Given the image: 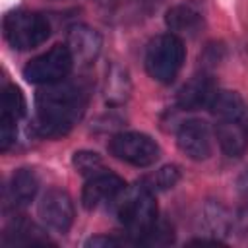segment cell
Masks as SVG:
<instances>
[{"label":"cell","mask_w":248,"mask_h":248,"mask_svg":"<svg viewBox=\"0 0 248 248\" xmlns=\"http://www.w3.org/2000/svg\"><path fill=\"white\" fill-rule=\"evenodd\" d=\"M128 91H130V79L126 72L118 66H112V70L107 74V101L122 103L126 101Z\"/></svg>","instance_id":"cell-17"},{"label":"cell","mask_w":248,"mask_h":248,"mask_svg":"<svg viewBox=\"0 0 248 248\" xmlns=\"http://www.w3.org/2000/svg\"><path fill=\"white\" fill-rule=\"evenodd\" d=\"M87 105V93L79 83L56 81L37 93V116L33 130L41 138H58L68 134L81 118Z\"/></svg>","instance_id":"cell-1"},{"label":"cell","mask_w":248,"mask_h":248,"mask_svg":"<svg viewBox=\"0 0 248 248\" xmlns=\"http://www.w3.org/2000/svg\"><path fill=\"white\" fill-rule=\"evenodd\" d=\"M215 136L225 155L238 157L244 153L248 143V132L240 126V120H221L215 128Z\"/></svg>","instance_id":"cell-14"},{"label":"cell","mask_w":248,"mask_h":248,"mask_svg":"<svg viewBox=\"0 0 248 248\" xmlns=\"http://www.w3.org/2000/svg\"><path fill=\"white\" fill-rule=\"evenodd\" d=\"M16 122L17 120L0 114V149L2 151H8L10 145L16 141Z\"/></svg>","instance_id":"cell-23"},{"label":"cell","mask_w":248,"mask_h":248,"mask_svg":"<svg viewBox=\"0 0 248 248\" xmlns=\"http://www.w3.org/2000/svg\"><path fill=\"white\" fill-rule=\"evenodd\" d=\"M205 221L209 223V229H211V234L217 231L221 234H225L229 231V217L225 213V209L221 205H209L205 209Z\"/></svg>","instance_id":"cell-22"},{"label":"cell","mask_w":248,"mask_h":248,"mask_svg":"<svg viewBox=\"0 0 248 248\" xmlns=\"http://www.w3.org/2000/svg\"><path fill=\"white\" fill-rule=\"evenodd\" d=\"M165 23L174 35H196L203 27V17L196 8L188 4H178L167 10Z\"/></svg>","instance_id":"cell-13"},{"label":"cell","mask_w":248,"mask_h":248,"mask_svg":"<svg viewBox=\"0 0 248 248\" xmlns=\"http://www.w3.org/2000/svg\"><path fill=\"white\" fill-rule=\"evenodd\" d=\"M41 221L54 232H68L74 223V203L72 198L58 188L48 190L39 202Z\"/></svg>","instance_id":"cell-7"},{"label":"cell","mask_w":248,"mask_h":248,"mask_svg":"<svg viewBox=\"0 0 248 248\" xmlns=\"http://www.w3.org/2000/svg\"><path fill=\"white\" fill-rule=\"evenodd\" d=\"M178 180H180V170H178V167L167 165V167H161L155 174L143 178L140 184H141L143 188H147L149 192L155 194V192H159V190H169V188H172Z\"/></svg>","instance_id":"cell-18"},{"label":"cell","mask_w":248,"mask_h":248,"mask_svg":"<svg viewBox=\"0 0 248 248\" xmlns=\"http://www.w3.org/2000/svg\"><path fill=\"white\" fill-rule=\"evenodd\" d=\"M72 163L76 170L83 176H95L103 170V159L95 151H76Z\"/></svg>","instance_id":"cell-20"},{"label":"cell","mask_w":248,"mask_h":248,"mask_svg":"<svg viewBox=\"0 0 248 248\" xmlns=\"http://www.w3.org/2000/svg\"><path fill=\"white\" fill-rule=\"evenodd\" d=\"M0 114L10 116L14 120H19L25 114V99H23V93L16 85L4 87L2 101H0Z\"/></svg>","instance_id":"cell-19"},{"label":"cell","mask_w":248,"mask_h":248,"mask_svg":"<svg viewBox=\"0 0 248 248\" xmlns=\"http://www.w3.org/2000/svg\"><path fill=\"white\" fill-rule=\"evenodd\" d=\"M186 58L184 43L174 33H165L155 37L145 50V70L147 74L161 83H170Z\"/></svg>","instance_id":"cell-2"},{"label":"cell","mask_w":248,"mask_h":248,"mask_svg":"<svg viewBox=\"0 0 248 248\" xmlns=\"http://www.w3.org/2000/svg\"><path fill=\"white\" fill-rule=\"evenodd\" d=\"M174 238L172 234V227L169 223H159L155 221V225L149 229V232L141 238L140 244L143 246H165V244H170Z\"/></svg>","instance_id":"cell-21"},{"label":"cell","mask_w":248,"mask_h":248,"mask_svg":"<svg viewBox=\"0 0 248 248\" xmlns=\"http://www.w3.org/2000/svg\"><path fill=\"white\" fill-rule=\"evenodd\" d=\"M176 143L178 149L194 159V161H203L211 155V132L209 126L203 120L192 118L180 124L176 132Z\"/></svg>","instance_id":"cell-8"},{"label":"cell","mask_w":248,"mask_h":248,"mask_svg":"<svg viewBox=\"0 0 248 248\" xmlns=\"http://www.w3.org/2000/svg\"><path fill=\"white\" fill-rule=\"evenodd\" d=\"M238 190H240V194L244 196V200L248 202V170L240 176V180H238Z\"/></svg>","instance_id":"cell-25"},{"label":"cell","mask_w":248,"mask_h":248,"mask_svg":"<svg viewBox=\"0 0 248 248\" xmlns=\"http://www.w3.org/2000/svg\"><path fill=\"white\" fill-rule=\"evenodd\" d=\"M118 221L128 229V234L132 236L134 244H140L141 238L149 232V229L157 221V205H155V194L138 184L130 194L124 196V200L116 207Z\"/></svg>","instance_id":"cell-3"},{"label":"cell","mask_w":248,"mask_h":248,"mask_svg":"<svg viewBox=\"0 0 248 248\" xmlns=\"http://www.w3.org/2000/svg\"><path fill=\"white\" fill-rule=\"evenodd\" d=\"M48 35L50 23L41 14L17 10L4 17V37L17 50H31L43 45Z\"/></svg>","instance_id":"cell-4"},{"label":"cell","mask_w":248,"mask_h":248,"mask_svg":"<svg viewBox=\"0 0 248 248\" xmlns=\"http://www.w3.org/2000/svg\"><path fill=\"white\" fill-rule=\"evenodd\" d=\"M39 190V180H37V174L29 169H19L12 174L10 178V184L6 188V194H4V200L8 205L12 207H25L37 194Z\"/></svg>","instance_id":"cell-12"},{"label":"cell","mask_w":248,"mask_h":248,"mask_svg":"<svg viewBox=\"0 0 248 248\" xmlns=\"http://www.w3.org/2000/svg\"><path fill=\"white\" fill-rule=\"evenodd\" d=\"M50 240L43 234L39 227L25 219H16L4 232L2 244L4 246H14V244H25V246H39V244H48Z\"/></svg>","instance_id":"cell-16"},{"label":"cell","mask_w":248,"mask_h":248,"mask_svg":"<svg viewBox=\"0 0 248 248\" xmlns=\"http://www.w3.org/2000/svg\"><path fill=\"white\" fill-rule=\"evenodd\" d=\"M108 151L116 159L134 167H149L159 159V145L147 134L120 132L110 138Z\"/></svg>","instance_id":"cell-6"},{"label":"cell","mask_w":248,"mask_h":248,"mask_svg":"<svg viewBox=\"0 0 248 248\" xmlns=\"http://www.w3.org/2000/svg\"><path fill=\"white\" fill-rule=\"evenodd\" d=\"M207 107L219 120H242L246 112V103L242 95L229 89L215 91Z\"/></svg>","instance_id":"cell-15"},{"label":"cell","mask_w":248,"mask_h":248,"mask_svg":"<svg viewBox=\"0 0 248 248\" xmlns=\"http://www.w3.org/2000/svg\"><path fill=\"white\" fill-rule=\"evenodd\" d=\"M72 66L74 58L70 54V48L66 45H54L46 52L35 56L23 68V78L29 83L48 85L66 79V76L72 72Z\"/></svg>","instance_id":"cell-5"},{"label":"cell","mask_w":248,"mask_h":248,"mask_svg":"<svg viewBox=\"0 0 248 248\" xmlns=\"http://www.w3.org/2000/svg\"><path fill=\"white\" fill-rule=\"evenodd\" d=\"M213 93H215V87H213V81L209 76H205V74L194 76L180 87V91L176 95V103L184 110H196V108L207 107Z\"/></svg>","instance_id":"cell-11"},{"label":"cell","mask_w":248,"mask_h":248,"mask_svg":"<svg viewBox=\"0 0 248 248\" xmlns=\"http://www.w3.org/2000/svg\"><path fill=\"white\" fill-rule=\"evenodd\" d=\"M101 35L93 29V27H87V25H74L70 31H68V43L66 46L70 48V54L74 58V62L78 64H91L99 52H101Z\"/></svg>","instance_id":"cell-10"},{"label":"cell","mask_w":248,"mask_h":248,"mask_svg":"<svg viewBox=\"0 0 248 248\" xmlns=\"http://www.w3.org/2000/svg\"><path fill=\"white\" fill-rule=\"evenodd\" d=\"M126 190V182L114 172H99L87 180L81 192V203L85 209H95L103 203L114 202Z\"/></svg>","instance_id":"cell-9"},{"label":"cell","mask_w":248,"mask_h":248,"mask_svg":"<svg viewBox=\"0 0 248 248\" xmlns=\"http://www.w3.org/2000/svg\"><path fill=\"white\" fill-rule=\"evenodd\" d=\"M122 244H126V242L120 240V238H114V236H103V234H99V236H91V238L85 242L87 248H118V246H122Z\"/></svg>","instance_id":"cell-24"}]
</instances>
